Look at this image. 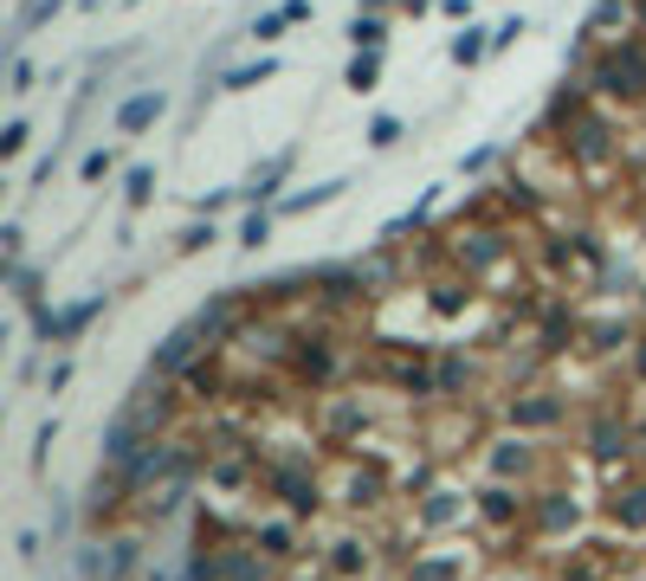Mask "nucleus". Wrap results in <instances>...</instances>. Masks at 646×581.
Segmentation results:
<instances>
[{"label":"nucleus","instance_id":"obj_1","mask_svg":"<svg viewBox=\"0 0 646 581\" xmlns=\"http://www.w3.org/2000/svg\"><path fill=\"white\" fill-rule=\"evenodd\" d=\"M130 459L175 581H646L640 13L447 220L201 317Z\"/></svg>","mask_w":646,"mask_h":581}]
</instances>
